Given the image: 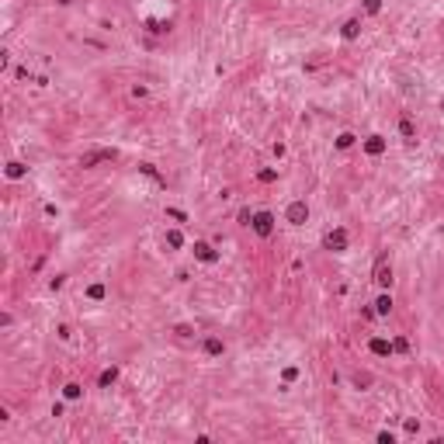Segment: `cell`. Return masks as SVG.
<instances>
[{
  "label": "cell",
  "mask_w": 444,
  "mask_h": 444,
  "mask_svg": "<svg viewBox=\"0 0 444 444\" xmlns=\"http://www.w3.org/2000/svg\"><path fill=\"white\" fill-rule=\"evenodd\" d=\"M108 160H118L115 149H94L87 156H80V167H97V164H108Z\"/></svg>",
  "instance_id": "3"
},
{
  "label": "cell",
  "mask_w": 444,
  "mask_h": 444,
  "mask_svg": "<svg viewBox=\"0 0 444 444\" xmlns=\"http://www.w3.org/2000/svg\"><path fill=\"white\" fill-rule=\"evenodd\" d=\"M257 181H260V184H271V181H278V170H260Z\"/></svg>",
  "instance_id": "19"
},
{
  "label": "cell",
  "mask_w": 444,
  "mask_h": 444,
  "mask_svg": "<svg viewBox=\"0 0 444 444\" xmlns=\"http://www.w3.org/2000/svg\"><path fill=\"white\" fill-rule=\"evenodd\" d=\"M340 35H344V38H347V42H354V38H357V35H361V21H357V18H351V21H347V24H344V31H340Z\"/></svg>",
  "instance_id": "10"
},
{
  "label": "cell",
  "mask_w": 444,
  "mask_h": 444,
  "mask_svg": "<svg viewBox=\"0 0 444 444\" xmlns=\"http://www.w3.org/2000/svg\"><path fill=\"white\" fill-rule=\"evenodd\" d=\"M254 233L257 236H271L274 233V215L271 212H257L254 215Z\"/></svg>",
  "instance_id": "4"
},
{
  "label": "cell",
  "mask_w": 444,
  "mask_h": 444,
  "mask_svg": "<svg viewBox=\"0 0 444 444\" xmlns=\"http://www.w3.org/2000/svg\"><path fill=\"white\" fill-rule=\"evenodd\" d=\"M368 347H372V354H378V357H385V354H392V344H389V340H382V337H375V340H372Z\"/></svg>",
  "instance_id": "11"
},
{
  "label": "cell",
  "mask_w": 444,
  "mask_h": 444,
  "mask_svg": "<svg viewBox=\"0 0 444 444\" xmlns=\"http://www.w3.org/2000/svg\"><path fill=\"white\" fill-rule=\"evenodd\" d=\"M167 247H174V250H177V247H184V236H181L177 229H170V233H167Z\"/></svg>",
  "instance_id": "17"
},
{
  "label": "cell",
  "mask_w": 444,
  "mask_h": 444,
  "mask_svg": "<svg viewBox=\"0 0 444 444\" xmlns=\"http://www.w3.org/2000/svg\"><path fill=\"white\" fill-rule=\"evenodd\" d=\"M375 312H378V316H389V312H392V299H389V295H378V299H375Z\"/></svg>",
  "instance_id": "12"
},
{
  "label": "cell",
  "mask_w": 444,
  "mask_h": 444,
  "mask_svg": "<svg viewBox=\"0 0 444 444\" xmlns=\"http://www.w3.org/2000/svg\"><path fill=\"white\" fill-rule=\"evenodd\" d=\"M392 441H396V437H392L389 430H382V434H378V444H392Z\"/></svg>",
  "instance_id": "27"
},
{
  "label": "cell",
  "mask_w": 444,
  "mask_h": 444,
  "mask_svg": "<svg viewBox=\"0 0 444 444\" xmlns=\"http://www.w3.org/2000/svg\"><path fill=\"white\" fill-rule=\"evenodd\" d=\"M87 299H94V302L104 299V285H91V288H87Z\"/></svg>",
  "instance_id": "20"
},
{
  "label": "cell",
  "mask_w": 444,
  "mask_h": 444,
  "mask_svg": "<svg viewBox=\"0 0 444 444\" xmlns=\"http://www.w3.org/2000/svg\"><path fill=\"white\" fill-rule=\"evenodd\" d=\"M375 285H382V288H392V264H389V254H382L378 260H375Z\"/></svg>",
  "instance_id": "1"
},
{
  "label": "cell",
  "mask_w": 444,
  "mask_h": 444,
  "mask_svg": "<svg viewBox=\"0 0 444 444\" xmlns=\"http://www.w3.org/2000/svg\"><path fill=\"white\" fill-rule=\"evenodd\" d=\"M285 215H288V222H292V226H302V222L309 219V209H305V201H292Z\"/></svg>",
  "instance_id": "5"
},
{
  "label": "cell",
  "mask_w": 444,
  "mask_h": 444,
  "mask_svg": "<svg viewBox=\"0 0 444 444\" xmlns=\"http://www.w3.org/2000/svg\"><path fill=\"white\" fill-rule=\"evenodd\" d=\"M236 219H239V222H243V226H254V215H250L247 209H239V215H236Z\"/></svg>",
  "instance_id": "23"
},
{
  "label": "cell",
  "mask_w": 444,
  "mask_h": 444,
  "mask_svg": "<svg viewBox=\"0 0 444 444\" xmlns=\"http://www.w3.org/2000/svg\"><path fill=\"white\" fill-rule=\"evenodd\" d=\"M399 132H402V139H406V142H413V139H417V125H413V118L402 115V118H399Z\"/></svg>",
  "instance_id": "8"
},
{
  "label": "cell",
  "mask_w": 444,
  "mask_h": 444,
  "mask_svg": "<svg viewBox=\"0 0 444 444\" xmlns=\"http://www.w3.org/2000/svg\"><path fill=\"white\" fill-rule=\"evenodd\" d=\"M139 170H142L146 177H153L156 184H164V187H167V181H164V177H160V174H156V167H153V164H139Z\"/></svg>",
  "instance_id": "15"
},
{
  "label": "cell",
  "mask_w": 444,
  "mask_h": 444,
  "mask_svg": "<svg viewBox=\"0 0 444 444\" xmlns=\"http://www.w3.org/2000/svg\"><path fill=\"white\" fill-rule=\"evenodd\" d=\"M323 247H327V250H333V254L347 250V229H330L327 236H323Z\"/></svg>",
  "instance_id": "2"
},
{
  "label": "cell",
  "mask_w": 444,
  "mask_h": 444,
  "mask_svg": "<svg viewBox=\"0 0 444 444\" xmlns=\"http://www.w3.org/2000/svg\"><path fill=\"white\" fill-rule=\"evenodd\" d=\"M365 153H368V156H382V153H385V139H382V136H368V139H365Z\"/></svg>",
  "instance_id": "6"
},
{
  "label": "cell",
  "mask_w": 444,
  "mask_h": 444,
  "mask_svg": "<svg viewBox=\"0 0 444 444\" xmlns=\"http://www.w3.org/2000/svg\"><path fill=\"white\" fill-rule=\"evenodd\" d=\"M56 4H73V0H56Z\"/></svg>",
  "instance_id": "28"
},
{
  "label": "cell",
  "mask_w": 444,
  "mask_h": 444,
  "mask_svg": "<svg viewBox=\"0 0 444 444\" xmlns=\"http://www.w3.org/2000/svg\"><path fill=\"white\" fill-rule=\"evenodd\" d=\"M392 351H399V354H406V351H410V344H406V340H402V337H399V340H392Z\"/></svg>",
  "instance_id": "24"
},
{
  "label": "cell",
  "mask_w": 444,
  "mask_h": 444,
  "mask_svg": "<svg viewBox=\"0 0 444 444\" xmlns=\"http://www.w3.org/2000/svg\"><path fill=\"white\" fill-rule=\"evenodd\" d=\"M299 378V368H285V382H295Z\"/></svg>",
  "instance_id": "26"
},
{
  "label": "cell",
  "mask_w": 444,
  "mask_h": 444,
  "mask_svg": "<svg viewBox=\"0 0 444 444\" xmlns=\"http://www.w3.org/2000/svg\"><path fill=\"white\" fill-rule=\"evenodd\" d=\"M7 177H11V181L24 177V164H18V160H11V164H7Z\"/></svg>",
  "instance_id": "14"
},
{
  "label": "cell",
  "mask_w": 444,
  "mask_h": 444,
  "mask_svg": "<svg viewBox=\"0 0 444 444\" xmlns=\"http://www.w3.org/2000/svg\"><path fill=\"white\" fill-rule=\"evenodd\" d=\"M167 215H170V219H177V222H187V215H184L181 209H167Z\"/></svg>",
  "instance_id": "25"
},
{
  "label": "cell",
  "mask_w": 444,
  "mask_h": 444,
  "mask_svg": "<svg viewBox=\"0 0 444 444\" xmlns=\"http://www.w3.org/2000/svg\"><path fill=\"white\" fill-rule=\"evenodd\" d=\"M63 285H66V278H63V274H56V278H52V281H49V288H52V292H59V288H63Z\"/></svg>",
  "instance_id": "22"
},
{
  "label": "cell",
  "mask_w": 444,
  "mask_h": 444,
  "mask_svg": "<svg viewBox=\"0 0 444 444\" xmlns=\"http://www.w3.org/2000/svg\"><path fill=\"white\" fill-rule=\"evenodd\" d=\"M382 11V0H365V14H378Z\"/></svg>",
  "instance_id": "21"
},
{
  "label": "cell",
  "mask_w": 444,
  "mask_h": 444,
  "mask_svg": "<svg viewBox=\"0 0 444 444\" xmlns=\"http://www.w3.org/2000/svg\"><path fill=\"white\" fill-rule=\"evenodd\" d=\"M63 396H66V399H80V396H84V389H80L76 382H70V385H63Z\"/></svg>",
  "instance_id": "16"
},
{
  "label": "cell",
  "mask_w": 444,
  "mask_h": 444,
  "mask_svg": "<svg viewBox=\"0 0 444 444\" xmlns=\"http://www.w3.org/2000/svg\"><path fill=\"white\" fill-rule=\"evenodd\" d=\"M115 378H118V368H108V372H101L97 385H101V389H108V385H115Z\"/></svg>",
  "instance_id": "13"
},
{
  "label": "cell",
  "mask_w": 444,
  "mask_h": 444,
  "mask_svg": "<svg viewBox=\"0 0 444 444\" xmlns=\"http://www.w3.org/2000/svg\"><path fill=\"white\" fill-rule=\"evenodd\" d=\"M194 257H198V260H205V264H215V260H219V254H215L209 243H194Z\"/></svg>",
  "instance_id": "7"
},
{
  "label": "cell",
  "mask_w": 444,
  "mask_h": 444,
  "mask_svg": "<svg viewBox=\"0 0 444 444\" xmlns=\"http://www.w3.org/2000/svg\"><path fill=\"white\" fill-rule=\"evenodd\" d=\"M351 146H354V136H351V132L337 136V149H351Z\"/></svg>",
  "instance_id": "18"
},
{
  "label": "cell",
  "mask_w": 444,
  "mask_h": 444,
  "mask_svg": "<svg viewBox=\"0 0 444 444\" xmlns=\"http://www.w3.org/2000/svg\"><path fill=\"white\" fill-rule=\"evenodd\" d=\"M201 347H205V354H209V357H219V354L226 351V344H222L219 337H209V340H205V344H201Z\"/></svg>",
  "instance_id": "9"
}]
</instances>
